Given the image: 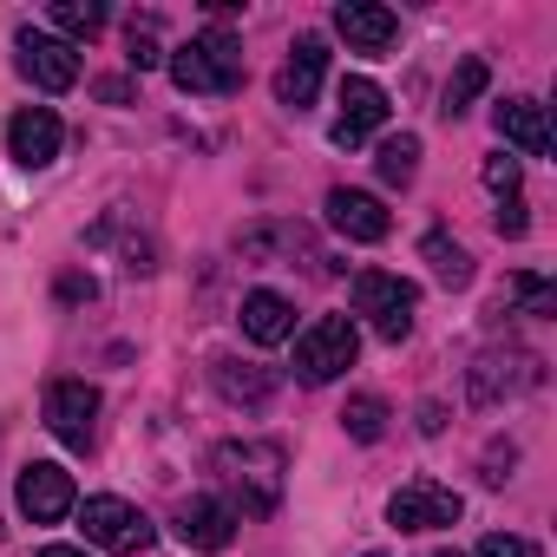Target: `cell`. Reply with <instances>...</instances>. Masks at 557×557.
I'll list each match as a JSON object with an SVG mask.
<instances>
[{"label":"cell","mask_w":557,"mask_h":557,"mask_svg":"<svg viewBox=\"0 0 557 557\" xmlns=\"http://www.w3.org/2000/svg\"><path fill=\"white\" fill-rule=\"evenodd\" d=\"M329 223L348 236V243H381L387 236V210H381V197H368V190H329Z\"/></svg>","instance_id":"cell-17"},{"label":"cell","mask_w":557,"mask_h":557,"mask_svg":"<svg viewBox=\"0 0 557 557\" xmlns=\"http://www.w3.org/2000/svg\"><path fill=\"white\" fill-rule=\"evenodd\" d=\"M34 557H86V550H79V544H40Z\"/></svg>","instance_id":"cell-32"},{"label":"cell","mask_w":557,"mask_h":557,"mask_svg":"<svg viewBox=\"0 0 557 557\" xmlns=\"http://www.w3.org/2000/svg\"><path fill=\"white\" fill-rule=\"evenodd\" d=\"M210 381H216V394H223L230 407H262V400L275 394V374L256 368V361H236V355H216V361H210Z\"/></svg>","instance_id":"cell-18"},{"label":"cell","mask_w":557,"mask_h":557,"mask_svg":"<svg viewBox=\"0 0 557 557\" xmlns=\"http://www.w3.org/2000/svg\"><path fill=\"white\" fill-rule=\"evenodd\" d=\"M485 79H492V73H485V60H459V73H453V86H446V106H440V112H446V119H459V112L485 92Z\"/></svg>","instance_id":"cell-26"},{"label":"cell","mask_w":557,"mask_h":557,"mask_svg":"<svg viewBox=\"0 0 557 557\" xmlns=\"http://www.w3.org/2000/svg\"><path fill=\"white\" fill-rule=\"evenodd\" d=\"M355 355H361V329L348 315H322V322H309L296 335V381L329 387V381H342L355 368Z\"/></svg>","instance_id":"cell-3"},{"label":"cell","mask_w":557,"mask_h":557,"mask_svg":"<svg viewBox=\"0 0 557 557\" xmlns=\"http://www.w3.org/2000/svg\"><path fill=\"white\" fill-rule=\"evenodd\" d=\"M99 99H106V106H125V99H132V86H125V79H99Z\"/></svg>","instance_id":"cell-31"},{"label":"cell","mask_w":557,"mask_h":557,"mask_svg":"<svg viewBox=\"0 0 557 557\" xmlns=\"http://www.w3.org/2000/svg\"><path fill=\"white\" fill-rule=\"evenodd\" d=\"M420 256H426V269H433V283H446V289H466V283H472V256H466L446 230H426V236H420Z\"/></svg>","instance_id":"cell-20"},{"label":"cell","mask_w":557,"mask_h":557,"mask_svg":"<svg viewBox=\"0 0 557 557\" xmlns=\"http://www.w3.org/2000/svg\"><path fill=\"white\" fill-rule=\"evenodd\" d=\"M216 472H223V485H230V511L236 518H269L275 505H283V466H289V453L275 446V440H230V446H216V459H210Z\"/></svg>","instance_id":"cell-1"},{"label":"cell","mask_w":557,"mask_h":557,"mask_svg":"<svg viewBox=\"0 0 557 557\" xmlns=\"http://www.w3.org/2000/svg\"><path fill=\"white\" fill-rule=\"evenodd\" d=\"M322 73H329V40H322V34H302V40L289 47V66L275 73V99L302 112V106L322 92Z\"/></svg>","instance_id":"cell-13"},{"label":"cell","mask_w":557,"mask_h":557,"mask_svg":"<svg viewBox=\"0 0 557 557\" xmlns=\"http://www.w3.org/2000/svg\"><path fill=\"white\" fill-rule=\"evenodd\" d=\"M374 171H381V184H394V190H407V184H413V171H420V138H413V132H400V138H387V145L374 151Z\"/></svg>","instance_id":"cell-22"},{"label":"cell","mask_w":557,"mask_h":557,"mask_svg":"<svg viewBox=\"0 0 557 557\" xmlns=\"http://www.w3.org/2000/svg\"><path fill=\"white\" fill-rule=\"evenodd\" d=\"M335 34H342L355 53H387L394 34H400V21H394L387 8H374V0H342V8H335Z\"/></svg>","instance_id":"cell-15"},{"label":"cell","mask_w":557,"mask_h":557,"mask_svg":"<svg viewBox=\"0 0 557 557\" xmlns=\"http://www.w3.org/2000/svg\"><path fill=\"white\" fill-rule=\"evenodd\" d=\"M125 60H132L138 73H151V66H164V40H158V14H138V21H132V34H125Z\"/></svg>","instance_id":"cell-25"},{"label":"cell","mask_w":557,"mask_h":557,"mask_svg":"<svg viewBox=\"0 0 557 557\" xmlns=\"http://www.w3.org/2000/svg\"><path fill=\"white\" fill-rule=\"evenodd\" d=\"M466 387H472V400H479V407H498V400H511V394L537 387V355H524V348H485V355L472 361Z\"/></svg>","instance_id":"cell-7"},{"label":"cell","mask_w":557,"mask_h":557,"mask_svg":"<svg viewBox=\"0 0 557 557\" xmlns=\"http://www.w3.org/2000/svg\"><path fill=\"white\" fill-rule=\"evenodd\" d=\"M511 459H518L511 446H492V453H485V485H505V479H511V472H505Z\"/></svg>","instance_id":"cell-30"},{"label":"cell","mask_w":557,"mask_h":557,"mask_svg":"<svg viewBox=\"0 0 557 557\" xmlns=\"http://www.w3.org/2000/svg\"><path fill=\"white\" fill-rule=\"evenodd\" d=\"M368 557H381V550H368Z\"/></svg>","instance_id":"cell-34"},{"label":"cell","mask_w":557,"mask_h":557,"mask_svg":"<svg viewBox=\"0 0 557 557\" xmlns=\"http://www.w3.org/2000/svg\"><path fill=\"white\" fill-rule=\"evenodd\" d=\"M177 537H184L190 550H223V544L236 537V511H230L223 498L197 492V498H184V505H177Z\"/></svg>","instance_id":"cell-14"},{"label":"cell","mask_w":557,"mask_h":557,"mask_svg":"<svg viewBox=\"0 0 557 557\" xmlns=\"http://www.w3.org/2000/svg\"><path fill=\"white\" fill-rule=\"evenodd\" d=\"M524 230H531L524 197H505V203H498V236H524Z\"/></svg>","instance_id":"cell-29"},{"label":"cell","mask_w":557,"mask_h":557,"mask_svg":"<svg viewBox=\"0 0 557 557\" xmlns=\"http://www.w3.org/2000/svg\"><path fill=\"white\" fill-rule=\"evenodd\" d=\"M472 557H544L531 537H511V531H492V537H479V550Z\"/></svg>","instance_id":"cell-27"},{"label":"cell","mask_w":557,"mask_h":557,"mask_svg":"<svg viewBox=\"0 0 557 557\" xmlns=\"http://www.w3.org/2000/svg\"><path fill=\"white\" fill-rule=\"evenodd\" d=\"M440 557H466V550H440Z\"/></svg>","instance_id":"cell-33"},{"label":"cell","mask_w":557,"mask_h":557,"mask_svg":"<svg viewBox=\"0 0 557 557\" xmlns=\"http://www.w3.org/2000/svg\"><path fill=\"white\" fill-rule=\"evenodd\" d=\"M243 335H249L256 348L289 342V335H296V302L275 296V289H249V296H243Z\"/></svg>","instance_id":"cell-16"},{"label":"cell","mask_w":557,"mask_h":557,"mask_svg":"<svg viewBox=\"0 0 557 557\" xmlns=\"http://www.w3.org/2000/svg\"><path fill=\"white\" fill-rule=\"evenodd\" d=\"M387 125V92L374 79H342V112H335V145H368Z\"/></svg>","instance_id":"cell-12"},{"label":"cell","mask_w":557,"mask_h":557,"mask_svg":"<svg viewBox=\"0 0 557 557\" xmlns=\"http://www.w3.org/2000/svg\"><path fill=\"white\" fill-rule=\"evenodd\" d=\"M342 433L361 440V446H374V440L387 433V400H381V394H348V407H342Z\"/></svg>","instance_id":"cell-23"},{"label":"cell","mask_w":557,"mask_h":557,"mask_svg":"<svg viewBox=\"0 0 557 557\" xmlns=\"http://www.w3.org/2000/svg\"><path fill=\"white\" fill-rule=\"evenodd\" d=\"M498 138H505V145H518L524 158H544V151H550L544 106H537V99H505V106H498Z\"/></svg>","instance_id":"cell-19"},{"label":"cell","mask_w":557,"mask_h":557,"mask_svg":"<svg viewBox=\"0 0 557 557\" xmlns=\"http://www.w3.org/2000/svg\"><path fill=\"white\" fill-rule=\"evenodd\" d=\"M60 145H66V125H60L53 106H21V112L8 119V158H14V164L47 171V164L60 158Z\"/></svg>","instance_id":"cell-11"},{"label":"cell","mask_w":557,"mask_h":557,"mask_svg":"<svg viewBox=\"0 0 557 557\" xmlns=\"http://www.w3.org/2000/svg\"><path fill=\"white\" fill-rule=\"evenodd\" d=\"M14 66H21V79H34L40 92H73V86H79V53H73L60 34H40V27H21V34H14Z\"/></svg>","instance_id":"cell-6"},{"label":"cell","mask_w":557,"mask_h":557,"mask_svg":"<svg viewBox=\"0 0 557 557\" xmlns=\"http://www.w3.org/2000/svg\"><path fill=\"white\" fill-rule=\"evenodd\" d=\"M53 27L66 34V47L73 40H99L106 34V8L99 0H53Z\"/></svg>","instance_id":"cell-24"},{"label":"cell","mask_w":557,"mask_h":557,"mask_svg":"<svg viewBox=\"0 0 557 557\" xmlns=\"http://www.w3.org/2000/svg\"><path fill=\"white\" fill-rule=\"evenodd\" d=\"M466 498L453 485H433V479H413L387 498V524L394 531H440V524H459Z\"/></svg>","instance_id":"cell-10"},{"label":"cell","mask_w":557,"mask_h":557,"mask_svg":"<svg viewBox=\"0 0 557 557\" xmlns=\"http://www.w3.org/2000/svg\"><path fill=\"white\" fill-rule=\"evenodd\" d=\"M14 505H21V518H34V524H60V518L79 505V492H73V472H66V466H53V459H34V466H21Z\"/></svg>","instance_id":"cell-9"},{"label":"cell","mask_w":557,"mask_h":557,"mask_svg":"<svg viewBox=\"0 0 557 557\" xmlns=\"http://www.w3.org/2000/svg\"><path fill=\"white\" fill-rule=\"evenodd\" d=\"M348 296H355V315H368L381 342H407V335H413V309H420V289L407 283V275H387V269H361Z\"/></svg>","instance_id":"cell-4"},{"label":"cell","mask_w":557,"mask_h":557,"mask_svg":"<svg viewBox=\"0 0 557 557\" xmlns=\"http://www.w3.org/2000/svg\"><path fill=\"white\" fill-rule=\"evenodd\" d=\"M79 524H86V544H99V550H112V557H138V550L151 544V518H145L132 498H112V492L86 498V505H79Z\"/></svg>","instance_id":"cell-5"},{"label":"cell","mask_w":557,"mask_h":557,"mask_svg":"<svg viewBox=\"0 0 557 557\" xmlns=\"http://www.w3.org/2000/svg\"><path fill=\"white\" fill-rule=\"evenodd\" d=\"M485 184H492L498 197H518V158H505V151L485 158Z\"/></svg>","instance_id":"cell-28"},{"label":"cell","mask_w":557,"mask_h":557,"mask_svg":"<svg viewBox=\"0 0 557 557\" xmlns=\"http://www.w3.org/2000/svg\"><path fill=\"white\" fill-rule=\"evenodd\" d=\"M47 426H53L60 446L86 453L92 433H99V387L92 381H53L47 387Z\"/></svg>","instance_id":"cell-8"},{"label":"cell","mask_w":557,"mask_h":557,"mask_svg":"<svg viewBox=\"0 0 557 557\" xmlns=\"http://www.w3.org/2000/svg\"><path fill=\"white\" fill-rule=\"evenodd\" d=\"M492 309H498V315H511V309H524V315H550V309H557V289L544 283V275H505V289H498Z\"/></svg>","instance_id":"cell-21"},{"label":"cell","mask_w":557,"mask_h":557,"mask_svg":"<svg viewBox=\"0 0 557 557\" xmlns=\"http://www.w3.org/2000/svg\"><path fill=\"white\" fill-rule=\"evenodd\" d=\"M164 66H171V79H177V92H236V86H243V47H236V34H223V27L190 34L184 47L164 53Z\"/></svg>","instance_id":"cell-2"}]
</instances>
